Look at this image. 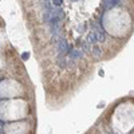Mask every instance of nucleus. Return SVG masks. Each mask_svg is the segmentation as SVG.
<instances>
[{
    "instance_id": "9",
    "label": "nucleus",
    "mask_w": 134,
    "mask_h": 134,
    "mask_svg": "<svg viewBox=\"0 0 134 134\" xmlns=\"http://www.w3.org/2000/svg\"><path fill=\"white\" fill-rule=\"evenodd\" d=\"M83 50H85V51H87V50L90 51V46H88V43H87V42L83 43Z\"/></svg>"
},
{
    "instance_id": "3",
    "label": "nucleus",
    "mask_w": 134,
    "mask_h": 134,
    "mask_svg": "<svg viewBox=\"0 0 134 134\" xmlns=\"http://www.w3.org/2000/svg\"><path fill=\"white\" fill-rule=\"evenodd\" d=\"M94 36H95V42H103L105 40V35L102 31H94Z\"/></svg>"
},
{
    "instance_id": "7",
    "label": "nucleus",
    "mask_w": 134,
    "mask_h": 134,
    "mask_svg": "<svg viewBox=\"0 0 134 134\" xmlns=\"http://www.w3.org/2000/svg\"><path fill=\"white\" fill-rule=\"evenodd\" d=\"M62 3H63V0H52V4H54L55 7H60Z\"/></svg>"
},
{
    "instance_id": "5",
    "label": "nucleus",
    "mask_w": 134,
    "mask_h": 134,
    "mask_svg": "<svg viewBox=\"0 0 134 134\" xmlns=\"http://www.w3.org/2000/svg\"><path fill=\"white\" fill-rule=\"evenodd\" d=\"M100 54H102V52H100V48H99V47H94V48H93V55H94V58H99Z\"/></svg>"
},
{
    "instance_id": "8",
    "label": "nucleus",
    "mask_w": 134,
    "mask_h": 134,
    "mask_svg": "<svg viewBox=\"0 0 134 134\" xmlns=\"http://www.w3.org/2000/svg\"><path fill=\"white\" fill-rule=\"evenodd\" d=\"M30 58V54L28 52H24V54H21V59H23V60H27Z\"/></svg>"
},
{
    "instance_id": "12",
    "label": "nucleus",
    "mask_w": 134,
    "mask_h": 134,
    "mask_svg": "<svg viewBox=\"0 0 134 134\" xmlns=\"http://www.w3.org/2000/svg\"><path fill=\"white\" fill-rule=\"evenodd\" d=\"M72 2H75V0H72Z\"/></svg>"
},
{
    "instance_id": "11",
    "label": "nucleus",
    "mask_w": 134,
    "mask_h": 134,
    "mask_svg": "<svg viewBox=\"0 0 134 134\" xmlns=\"http://www.w3.org/2000/svg\"><path fill=\"white\" fill-rule=\"evenodd\" d=\"M0 134H3V131H2V130H0Z\"/></svg>"
},
{
    "instance_id": "4",
    "label": "nucleus",
    "mask_w": 134,
    "mask_h": 134,
    "mask_svg": "<svg viewBox=\"0 0 134 134\" xmlns=\"http://www.w3.org/2000/svg\"><path fill=\"white\" fill-rule=\"evenodd\" d=\"M70 57L76 59V58H81L82 57V51L81 50H74V51H70Z\"/></svg>"
},
{
    "instance_id": "6",
    "label": "nucleus",
    "mask_w": 134,
    "mask_h": 134,
    "mask_svg": "<svg viewBox=\"0 0 134 134\" xmlns=\"http://www.w3.org/2000/svg\"><path fill=\"white\" fill-rule=\"evenodd\" d=\"M87 43H95V36H94V32L88 34V36H87Z\"/></svg>"
},
{
    "instance_id": "10",
    "label": "nucleus",
    "mask_w": 134,
    "mask_h": 134,
    "mask_svg": "<svg viewBox=\"0 0 134 134\" xmlns=\"http://www.w3.org/2000/svg\"><path fill=\"white\" fill-rule=\"evenodd\" d=\"M2 127H3V122H2V121H0V129H2Z\"/></svg>"
},
{
    "instance_id": "1",
    "label": "nucleus",
    "mask_w": 134,
    "mask_h": 134,
    "mask_svg": "<svg viewBox=\"0 0 134 134\" xmlns=\"http://www.w3.org/2000/svg\"><path fill=\"white\" fill-rule=\"evenodd\" d=\"M58 50L60 54H66L67 51H69V43H67L66 39H60L59 43H58Z\"/></svg>"
},
{
    "instance_id": "2",
    "label": "nucleus",
    "mask_w": 134,
    "mask_h": 134,
    "mask_svg": "<svg viewBox=\"0 0 134 134\" xmlns=\"http://www.w3.org/2000/svg\"><path fill=\"white\" fill-rule=\"evenodd\" d=\"M118 3H119V0H103V7L106 9H110V8L115 7Z\"/></svg>"
}]
</instances>
